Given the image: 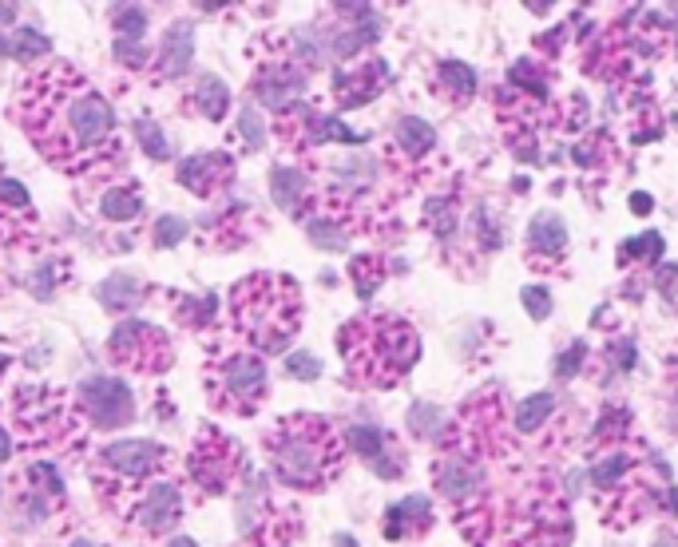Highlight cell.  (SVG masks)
<instances>
[{
	"instance_id": "6",
	"label": "cell",
	"mask_w": 678,
	"mask_h": 547,
	"mask_svg": "<svg viewBox=\"0 0 678 547\" xmlns=\"http://www.w3.org/2000/svg\"><path fill=\"white\" fill-rule=\"evenodd\" d=\"M163 472H171V452L155 440H112L108 448H100L92 456V468H88L100 500L127 524H131L143 492Z\"/></svg>"
},
{
	"instance_id": "38",
	"label": "cell",
	"mask_w": 678,
	"mask_h": 547,
	"mask_svg": "<svg viewBox=\"0 0 678 547\" xmlns=\"http://www.w3.org/2000/svg\"><path fill=\"white\" fill-rule=\"evenodd\" d=\"M115 32H119V40H139L147 32V12L135 4L115 8Z\"/></svg>"
},
{
	"instance_id": "45",
	"label": "cell",
	"mask_w": 678,
	"mask_h": 547,
	"mask_svg": "<svg viewBox=\"0 0 678 547\" xmlns=\"http://www.w3.org/2000/svg\"><path fill=\"white\" fill-rule=\"evenodd\" d=\"M286 373H290V377H298V381H314V377L322 373V365H318V357H314V353H294V357H290V365H286Z\"/></svg>"
},
{
	"instance_id": "8",
	"label": "cell",
	"mask_w": 678,
	"mask_h": 547,
	"mask_svg": "<svg viewBox=\"0 0 678 547\" xmlns=\"http://www.w3.org/2000/svg\"><path fill=\"white\" fill-rule=\"evenodd\" d=\"M203 385H207V397L219 413L254 417L266 401L270 377H266V365H262L258 353L230 341V345H219V353H211V361L203 369Z\"/></svg>"
},
{
	"instance_id": "11",
	"label": "cell",
	"mask_w": 678,
	"mask_h": 547,
	"mask_svg": "<svg viewBox=\"0 0 678 547\" xmlns=\"http://www.w3.org/2000/svg\"><path fill=\"white\" fill-rule=\"evenodd\" d=\"M108 353L115 365H123L127 373H143V377H159L175 365L171 337L151 322H119L108 337Z\"/></svg>"
},
{
	"instance_id": "50",
	"label": "cell",
	"mask_w": 678,
	"mask_h": 547,
	"mask_svg": "<svg viewBox=\"0 0 678 547\" xmlns=\"http://www.w3.org/2000/svg\"><path fill=\"white\" fill-rule=\"evenodd\" d=\"M16 20V8L12 4H0V24H12Z\"/></svg>"
},
{
	"instance_id": "26",
	"label": "cell",
	"mask_w": 678,
	"mask_h": 547,
	"mask_svg": "<svg viewBox=\"0 0 678 547\" xmlns=\"http://www.w3.org/2000/svg\"><path fill=\"white\" fill-rule=\"evenodd\" d=\"M195 108H199L203 119L219 123V119H226V111H230V88H226L219 76H203V80L195 84Z\"/></svg>"
},
{
	"instance_id": "32",
	"label": "cell",
	"mask_w": 678,
	"mask_h": 547,
	"mask_svg": "<svg viewBox=\"0 0 678 547\" xmlns=\"http://www.w3.org/2000/svg\"><path fill=\"white\" fill-rule=\"evenodd\" d=\"M36 230V215L32 211H12V207H0V242L4 246H20L28 242Z\"/></svg>"
},
{
	"instance_id": "17",
	"label": "cell",
	"mask_w": 678,
	"mask_h": 547,
	"mask_svg": "<svg viewBox=\"0 0 678 547\" xmlns=\"http://www.w3.org/2000/svg\"><path fill=\"white\" fill-rule=\"evenodd\" d=\"M302 536V516L290 504H270L250 528L242 547H290Z\"/></svg>"
},
{
	"instance_id": "33",
	"label": "cell",
	"mask_w": 678,
	"mask_h": 547,
	"mask_svg": "<svg viewBox=\"0 0 678 547\" xmlns=\"http://www.w3.org/2000/svg\"><path fill=\"white\" fill-rule=\"evenodd\" d=\"M135 139L143 143L147 159H155V163H167V159H171V143H167V135L159 131V123H151V119H135Z\"/></svg>"
},
{
	"instance_id": "5",
	"label": "cell",
	"mask_w": 678,
	"mask_h": 547,
	"mask_svg": "<svg viewBox=\"0 0 678 547\" xmlns=\"http://www.w3.org/2000/svg\"><path fill=\"white\" fill-rule=\"evenodd\" d=\"M338 349L353 381L369 389H393L413 373L421 337L401 314H361L341 326Z\"/></svg>"
},
{
	"instance_id": "42",
	"label": "cell",
	"mask_w": 678,
	"mask_h": 547,
	"mask_svg": "<svg viewBox=\"0 0 678 547\" xmlns=\"http://www.w3.org/2000/svg\"><path fill=\"white\" fill-rule=\"evenodd\" d=\"M520 302H524V310H528L536 322H544V318L552 314V294H548L544 286H524V290H520Z\"/></svg>"
},
{
	"instance_id": "1",
	"label": "cell",
	"mask_w": 678,
	"mask_h": 547,
	"mask_svg": "<svg viewBox=\"0 0 678 547\" xmlns=\"http://www.w3.org/2000/svg\"><path fill=\"white\" fill-rule=\"evenodd\" d=\"M16 119L32 147L72 179H104L127 163L112 104L72 60H48L16 92Z\"/></svg>"
},
{
	"instance_id": "16",
	"label": "cell",
	"mask_w": 678,
	"mask_h": 547,
	"mask_svg": "<svg viewBox=\"0 0 678 547\" xmlns=\"http://www.w3.org/2000/svg\"><path fill=\"white\" fill-rule=\"evenodd\" d=\"M524 250H528V266L540 270V274H548L552 266H560V262H564V250H567L564 219L552 215V211H540V215L532 219V226H528Z\"/></svg>"
},
{
	"instance_id": "44",
	"label": "cell",
	"mask_w": 678,
	"mask_h": 547,
	"mask_svg": "<svg viewBox=\"0 0 678 547\" xmlns=\"http://www.w3.org/2000/svg\"><path fill=\"white\" fill-rule=\"evenodd\" d=\"M0 207H12V211H32V199H28V191H24L16 179H0Z\"/></svg>"
},
{
	"instance_id": "43",
	"label": "cell",
	"mask_w": 678,
	"mask_h": 547,
	"mask_svg": "<svg viewBox=\"0 0 678 547\" xmlns=\"http://www.w3.org/2000/svg\"><path fill=\"white\" fill-rule=\"evenodd\" d=\"M115 60L127 64V68H143V64H151V52L139 40H119L115 44Z\"/></svg>"
},
{
	"instance_id": "52",
	"label": "cell",
	"mask_w": 678,
	"mask_h": 547,
	"mask_svg": "<svg viewBox=\"0 0 678 547\" xmlns=\"http://www.w3.org/2000/svg\"><path fill=\"white\" fill-rule=\"evenodd\" d=\"M171 547H199V544H195V540H187V536H175V540H171Z\"/></svg>"
},
{
	"instance_id": "15",
	"label": "cell",
	"mask_w": 678,
	"mask_h": 547,
	"mask_svg": "<svg viewBox=\"0 0 678 547\" xmlns=\"http://www.w3.org/2000/svg\"><path fill=\"white\" fill-rule=\"evenodd\" d=\"M234 183V159L226 151H203L179 163V187H187L199 199H215Z\"/></svg>"
},
{
	"instance_id": "25",
	"label": "cell",
	"mask_w": 678,
	"mask_h": 547,
	"mask_svg": "<svg viewBox=\"0 0 678 547\" xmlns=\"http://www.w3.org/2000/svg\"><path fill=\"white\" fill-rule=\"evenodd\" d=\"M96 298H100L104 310H135L143 302V286L135 278H127V274H112L108 282H100Z\"/></svg>"
},
{
	"instance_id": "48",
	"label": "cell",
	"mask_w": 678,
	"mask_h": 547,
	"mask_svg": "<svg viewBox=\"0 0 678 547\" xmlns=\"http://www.w3.org/2000/svg\"><path fill=\"white\" fill-rule=\"evenodd\" d=\"M651 547H678V528H671V532H663V536H659V540H655Z\"/></svg>"
},
{
	"instance_id": "19",
	"label": "cell",
	"mask_w": 678,
	"mask_h": 547,
	"mask_svg": "<svg viewBox=\"0 0 678 547\" xmlns=\"http://www.w3.org/2000/svg\"><path fill=\"white\" fill-rule=\"evenodd\" d=\"M429 528H433V504L425 496H409V500L393 504L385 512V524H381L385 540H417Z\"/></svg>"
},
{
	"instance_id": "49",
	"label": "cell",
	"mask_w": 678,
	"mask_h": 547,
	"mask_svg": "<svg viewBox=\"0 0 678 547\" xmlns=\"http://www.w3.org/2000/svg\"><path fill=\"white\" fill-rule=\"evenodd\" d=\"M12 456V440H8V433L0 429V460H8Z\"/></svg>"
},
{
	"instance_id": "22",
	"label": "cell",
	"mask_w": 678,
	"mask_h": 547,
	"mask_svg": "<svg viewBox=\"0 0 678 547\" xmlns=\"http://www.w3.org/2000/svg\"><path fill=\"white\" fill-rule=\"evenodd\" d=\"M345 444H349L353 452H361V456L369 460V468H373L377 476H385V480H393V476L405 472V468L389 464V437L377 433V429H369V425H353V429L345 433Z\"/></svg>"
},
{
	"instance_id": "36",
	"label": "cell",
	"mask_w": 678,
	"mask_h": 547,
	"mask_svg": "<svg viewBox=\"0 0 678 547\" xmlns=\"http://www.w3.org/2000/svg\"><path fill=\"white\" fill-rule=\"evenodd\" d=\"M409 429L417 433V437H437L445 433V421H441V409L437 405H425V401H417L413 409H409Z\"/></svg>"
},
{
	"instance_id": "13",
	"label": "cell",
	"mask_w": 678,
	"mask_h": 547,
	"mask_svg": "<svg viewBox=\"0 0 678 547\" xmlns=\"http://www.w3.org/2000/svg\"><path fill=\"white\" fill-rule=\"evenodd\" d=\"M179 520H183V488H179L175 476H159V480L143 492L131 524H139L143 536H155V540H159V536H171Z\"/></svg>"
},
{
	"instance_id": "20",
	"label": "cell",
	"mask_w": 678,
	"mask_h": 547,
	"mask_svg": "<svg viewBox=\"0 0 678 547\" xmlns=\"http://www.w3.org/2000/svg\"><path fill=\"white\" fill-rule=\"evenodd\" d=\"M433 92L449 108H468L472 96H476V72L460 60H441L437 72H433Z\"/></svg>"
},
{
	"instance_id": "47",
	"label": "cell",
	"mask_w": 678,
	"mask_h": 547,
	"mask_svg": "<svg viewBox=\"0 0 678 547\" xmlns=\"http://www.w3.org/2000/svg\"><path fill=\"white\" fill-rule=\"evenodd\" d=\"M631 211H635V215H651V211H655L651 195H631Z\"/></svg>"
},
{
	"instance_id": "10",
	"label": "cell",
	"mask_w": 678,
	"mask_h": 547,
	"mask_svg": "<svg viewBox=\"0 0 678 547\" xmlns=\"http://www.w3.org/2000/svg\"><path fill=\"white\" fill-rule=\"evenodd\" d=\"M187 480L203 492V496H223L238 484V476L246 472V456H242V444L234 437L219 433L215 425H203L195 440H191V452H187V464H183Z\"/></svg>"
},
{
	"instance_id": "28",
	"label": "cell",
	"mask_w": 678,
	"mask_h": 547,
	"mask_svg": "<svg viewBox=\"0 0 678 547\" xmlns=\"http://www.w3.org/2000/svg\"><path fill=\"white\" fill-rule=\"evenodd\" d=\"M139 211H143V195L135 187H112L100 199V215L108 222H131L139 219Z\"/></svg>"
},
{
	"instance_id": "9",
	"label": "cell",
	"mask_w": 678,
	"mask_h": 547,
	"mask_svg": "<svg viewBox=\"0 0 678 547\" xmlns=\"http://www.w3.org/2000/svg\"><path fill=\"white\" fill-rule=\"evenodd\" d=\"M12 417H16V433H20V444H24V448L60 444L72 429H80V409H76V401H68L64 389H48V385H24V389H16Z\"/></svg>"
},
{
	"instance_id": "12",
	"label": "cell",
	"mask_w": 678,
	"mask_h": 547,
	"mask_svg": "<svg viewBox=\"0 0 678 547\" xmlns=\"http://www.w3.org/2000/svg\"><path fill=\"white\" fill-rule=\"evenodd\" d=\"M76 409L92 429H127L135 421V397L119 377H92L76 389Z\"/></svg>"
},
{
	"instance_id": "21",
	"label": "cell",
	"mask_w": 678,
	"mask_h": 547,
	"mask_svg": "<svg viewBox=\"0 0 678 547\" xmlns=\"http://www.w3.org/2000/svg\"><path fill=\"white\" fill-rule=\"evenodd\" d=\"M270 195H274V203H278L282 211H290V215L298 219L302 207H306L310 195H314V179H310L306 171H298V167H274V175H270Z\"/></svg>"
},
{
	"instance_id": "7",
	"label": "cell",
	"mask_w": 678,
	"mask_h": 547,
	"mask_svg": "<svg viewBox=\"0 0 678 547\" xmlns=\"http://www.w3.org/2000/svg\"><path fill=\"white\" fill-rule=\"evenodd\" d=\"M512 448H516V429L508 425V405L500 389L472 393L441 433V452L460 456L468 464H496L512 456Z\"/></svg>"
},
{
	"instance_id": "37",
	"label": "cell",
	"mask_w": 678,
	"mask_h": 547,
	"mask_svg": "<svg viewBox=\"0 0 678 547\" xmlns=\"http://www.w3.org/2000/svg\"><path fill=\"white\" fill-rule=\"evenodd\" d=\"M48 48H52V40L40 36V32H28V28H20V32L8 40V56H16V60H36V56H44Z\"/></svg>"
},
{
	"instance_id": "39",
	"label": "cell",
	"mask_w": 678,
	"mask_h": 547,
	"mask_svg": "<svg viewBox=\"0 0 678 547\" xmlns=\"http://www.w3.org/2000/svg\"><path fill=\"white\" fill-rule=\"evenodd\" d=\"M187 238V219H179V215H163V219H155V226H151V242L155 246H179Z\"/></svg>"
},
{
	"instance_id": "31",
	"label": "cell",
	"mask_w": 678,
	"mask_h": 547,
	"mask_svg": "<svg viewBox=\"0 0 678 547\" xmlns=\"http://www.w3.org/2000/svg\"><path fill=\"white\" fill-rule=\"evenodd\" d=\"M421 222L437 234V238H452L456 234V195H433L421 207Z\"/></svg>"
},
{
	"instance_id": "41",
	"label": "cell",
	"mask_w": 678,
	"mask_h": 547,
	"mask_svg": "<svg viewBox=\"0 0 678 547\" xmlns=\"http://www.w3.org/2000/svg\"><path fill=\"white\" fill-rule=\"evenodd\" d=\"M238 131H242V139H246V147H250V151H258V147L266 143V127H262V115L250 108V104H246V108H242V115H238Z\"/></svg>"
},
{
	"instance_id": "53",
	"label": "cell",
	"mask_w": 678,
	"mask_h": 547,
	"mask_svg": "<svg viewBox=\"0 0 678 547\" xmlns=\"http://www.w3.org/2000/svg\"><path fill=\"white\" fill-rule=\"evenodd\" d=\"M334 544H338V547H357V544H353V540H349V536H338Z\"/></svg>"
},
{
	"instance_id": "46",
	"label": "cell",
	"mask_w": 678,
	"mask_h": 547,
	"mask_svg": "<svg viewBox=\"0 0 678 547\" xmlns=\"http://www.w3.org/2000/svg\"><path fill=\"white\" fill-rule=\"evenodd\" d=\"M583 357H587V349H583V341H575L564 357L556 361V377H564V381L567 377H575V373H579V365H583Z\"/></svg>"
},
{
	"instance_id": "2",
	"label": "cell",
	"mask_w": 678,
	"mask_h": 547,
	"mask_svg": "<svg viewBox=\"0 0 678 547\" xmlns=\"http://www.w3.org/2000/svg\"><path fill=\"white\" fill-rule=\"evenodd\" d=\"M472 547H567L571 508L556 472L528 456H504L488 468L480 500L452 512Z\"/></svg>"
},
{
	"instance_id": "56",
	"label": "cell",
	"mask_w": 678,
	"mask_h": 547,
	"mask_svg": "<svg viewBox=\"0 0 678 547\" xmlns=\"http://www.w3.org/2000/svg\"><path fill=\"white\" fill-rule=\"evenodd\" d=\"M72 547H96V544H92V540H76Z\"/></svg>"
},
{
	"instance_id": "24",
	"label": "cell",
	"mask_w": 678,
	"mask_h": 547,
	"mask_svg": "<svg viewBox=\"0 0 678 547\" xmlns=\"http://www.w3.org/2000/svg\"><path fill=\"white\" fill-rule=\"evenodd\" d=\"M385 278H389V258H385V254H357V258L349 262V282H353V290H357L361 302H369V298L381 290Z\"/></svg>"
},
{
	"instance_id": "29",
	"label": "cell",
	"mask_w": 678,
	"mask_h": 547,
	"mask_svg": "<svg viewBox=\"0 0 678 547\" xmlns=\"http://www.w3.org/2000/svg\"><path fill=\"white\" fill-rule=\"evenodd\" d=\"M571 159H575L579 167H587V171H603V167L615 159V143H611L607 131H595V135H587V139L575 143Z\"/></svg>"
},
{
	"instance_id": "40",
	"label": "cell",
	"mask_w": 678,
	"mask_h": 547,
	"mask_svg": "<svg viewBox=\"0 0 678 547\" xmlns=\"http://www.w3.org/2000/svg\"><path fill=\"white\" fill-rule=\"evenodd\" d=\"M68 274H72V270H68V258H60V262H52V266L36 270V274H32V290H36V298H44V302H48V298H52V282H56V278L64 282Z\"/></svg>"
},
{
	"instance_id": "27",
	"label": "cell",
	"mask_w": 678,
	"mask_h": 547,
	"mask_svg": "<svg viewBox=\"0 0 678 547\" xmlns=\"http://www.w3.org/2000/svg\"><path fill=\"white\" fill-rule=\"evenodd\" d=\"M552 413H556V397L552 393H532V397H524L520 401V409H516V433H540L548 421H552Z\"/></svg>"
},
{
	"instance_id": "30",
	"label": "cell",
	"mask_w": 678,
	"mask_h": 547,
	"mask_svg": "<svg viewBox=\"0 0 678 547\" xmlns=\"http://www.w3.org/2000/svg\"><path fill=\"white\" fill-rule=\"evenodd\" d=\"M663 258V234H635V238H627L623 246H619V266L623 270H631L635 262H643V266H651V262H659Z\"/></svg>"
},
{
	"instance_id": "34",
	"label": "cell",
	"mask_w": 678,
	"mask_h": 547,
	"mask_svg": "<svg viewBox=\"0 0 678 547\" xmlns=\"http://www.w3.org/2000/svg\"><path fill=\"white\" fill-rule=\"evenodd\" d=\"M215 314H219V298H187L183 306H179V322L191 329H211L215 322Z\"/></svg>"
},
{
	"instance_id": "35",
	"label": "cell",
	"mask_w": 678,
	"mask_h": 547,
	"mask_svg": "<svg viewBox=\"0 0 678 547\" xmlns=\"http://www.w3.org/2000/svg\"><path fill=\"white\" fill-rule=\"evenodd\" d=\"M306 234H310V242L314 246H322V250H345L349 246V234L341 230L338 222H330V219H306Z\"/></svg>"
},
{
	"instance_id": "51",
	"label": "cell",
	"mask_w": 678,
	"mask_h": 547,
	"mask_svg": "<svg viewBox=\"0 0 678 547\" xmlns=\"http://www.w3.org/2000/svg\"><path fill=\"white\" fill-rule=\"evenodd\" d=\"M667 512L678 516V488H667Z\"/></svg>"
},
{
	"instance_id": "54",
	"label": "cell",
	"mask_w": 678,
	"mask_h": 547,
	"mask_svg": "<svg viewBox=\"0 0 678 547\" xmlns=\"http://www.w3.org/2000/svg\"><path fill=\"white\" fill-rule=\"evenodd\" d=\"M0 56H8V36H0Z\"/></svg>"
},
{
	"instance_id": "55",
	"label": "cell",
	"mask_w": 678,
	"mask_h": 547,
	"mask_svg": "<svg viewBox=\"0 0 678 547\" xmlns=\"http://www.w3.org/2000/svg\"><path fill=\"white\" fill-rule=\"evenodd\" d=\"M4 369H8V357H4V353H0V377H4Z\"/></svg>"
},
{
	"instance_id": "14",
	"label": "cell",
	"mask_w": 678,
	"mask_h": 547,
	"mask_svg": "<svg viewBox=\"0 0 678 547\" xmlns=\"http://www.w3.org/2000/svg\"><path fill=\"white\" fill-rule=\"evenodd\" d=\"M385 88H389V64L369 52V56L353 60L349 68H341L334 76V104L341 111L361 108V104H373Z\"/></svg>"
},
{
	"instance_id": "23",
	"label": "cell",
	"mask_w": 678,
	"mask_h": 547,
	"mask_svg": "<svg viewBox=\"0 0 678 547\" xmlns=\"http://www.w3.org/2000/svg\"><path fill=\"white\" fill-rule=\"evenodd\" d=\"M623 96H627V104H631V111H627L631 139H635V143H655V139L663 135V115H659V108L647 100V92H623Z\"/></svg>"
},
{
	"instance_id": "18",
	"label": "cell",
	"mask_w": 678,
	"mask_h": 547,
	"mask_svg": "<svg viewBox=\"0 0 678 547\" xmlns=\"http://www.w3.org/2000/svg\"><path fill=\"white\" fill-rule=\"evenodd\" d=\"M191 56H195V28L187 20H179L167 28L163 44L155 48V60H151L155 80H179L191 68Z\"/></svg>"
},
{
	"instance_id": "4",
	"label": "cell",
	"mask_w": 678,
	"mask_h": 547,
	"mask_svg": "<svg viewBox=\"0 0 678 547\" xmlns=\"http://www.w3.org/2000/svg\"><path fill=\"white\" fill-rule=\"evenodd\" d=\"M226 318L234 341L250 353H286L302 329V290L286 274H250L234 282L226 298Z\"/></svg>"
},
{
	"instance_id": "3",
	"label": "cell",
	"mask_w": 678,
	"mask_h": 547,
	"mask_svg": "<svg viewBox=\"0 0 678 547\" xmlns=\"http://www.w3.org/2000/svg\"><path fill=\"white\" fill-rule=\"evenodd\" d=\"M266 456H270V468L274 476L286 484V488H298V492H322L330 488L345 468V452L349 444L338 429L318 417V413H290V417H278L270 429H266Z\"/></svg>"
}]
</instances>
